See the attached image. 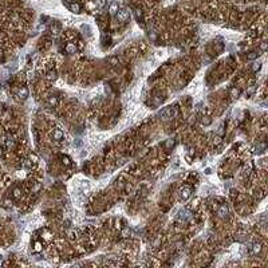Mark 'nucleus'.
<instances>
[{
  "label": "nucleus",
  "mask_w": 268,
  "mask_h": 268,
  "mask_svg": "<svg viewBox=\"0 0 268 268\" xmlns=\"http://www.w3.org/2000/svg\"><path fill=\"white\" fill-rule=\"evenodd\" d=\"M66 1H67V3H68V4H70V3H72V1H74V0H66Z\"/></svg>",
  "instance_id": "obj_34"
},
{
  "label": "nucleus",
  "mask_w": 268,
  "mask_h": 268,
  "mask_svg": "<svg viewBox=\"0 0 268 268\" xmlns=\"http://www.w3.org/2000/svg\"><path fill=\"white\" fill-rule=\"evenodd\" d=\"M109 11H110L111 15H115L118 12V4L117 3H113V4L110 5V8H109Z\"/></svg>",
  "instance_id": "obj_12"
},
{
  "label": "nucleus",
  "mask_w": 268,
  "mask_h": 268,
  "mask_svg": "<svg viewBox=\"0 0 268 268\" xmlns=\"http://www.w3.org/2000/svg\"><path fill=\"white\" fill-rule=\"evenodd\" d=\"M257 56H259V54L255 52V51H252V52H249L248 55H247V59H248V60H253V59H256Z\"/></svg>",
  "instance_id": "obj_14"
},
{
  "label": "nucleus",
  "mask_w": 268,
  "mask_h": 268,
  "mask_svg": "<svg viewBox=\"0 0 268 268\" xmlns=\"http://www.w3.org/2000/svg\"><path fill=\"white\" fill-rule=\"evenodd\" d=\"M260 251H261V245L259 244V243H256V244H253V245H252V253H255V255H256V253H259Z\"/></svg>",
  "instance_id": "obj_13"
},
{
  "label": "nucleus",
  "mask_w": 268,
  "mask_h": 268,
  "mask_svg": "<svg viewBox=\"0 0 268 268\" xmlns=\"http://www.w3.org/2000/svg\"><path fill=\"white\" fill-rule=\"evenodd\" d=\"M17 95L20 97V98H27L28 97V89L27 87H20L19 90H17Z\"/></svg>",
  "instance_id": "obj_7"
},
{
  "label": "nucleus",
  "mask_w": 268,
  "mask_h": 268,
  "mask_svg": "<svg viewBox=\"0 0 268 268\" xmlns=\"http://www.w3.org/2000/svg\"><path fill=\"white\" fill-rule=\"evenodd\" d=\"M0 89H1V84H0Z\"/></svg>",
  "instance_id": "obj_37"
},
{
  "label": "nucleus",
  "mask_w": 268,
  "mask_h": 268,
  "mask_svg": "<svg viewBox=\"0 0 268 268\" xmlns=\"http://www.w3.org/2000/svg\"><path fill=\"white\" fill-rule=\"evenodd\" d=\"M0 261H3V256H1V255H0Z\"/></svg>",
  "instance_id": "obj_35"
},
{
  "label": "nucleus",
  "mask_w": 268,
  "mask_h": 268,
  "mask_svg": "<svg viewBox=\"0 0 268 268\" xmlns=\"http://www.w3.org/2000/svg\"><path fill=\"white\" fill-rule=\"evenodd\" d=\"M109 63H110L111 66H117L118 63H119V60H118V58H110V59H109Z\"/></svg>",
  "instance_id": "obj_23"
},
{
  "label": "nucleus",
  "mask_w": 268,
  "mask_h": 268,
  "mask_svg": "<svg viewBox=\"0 0 268 268\" xmlns=\"http://www.w3.org/2000/svg\"><path fill=\"white\" fill-rule=\"evenodd\" d=\"M217 215H218V217H221V218L228 217V215H229V209H228V206L227 205H220V206H218V209H217Z\"/></svg>",
  "instance_id": "obj_3"
},
{
  "label": "nucleus",
  "mask_w": 268,
  "mask_h": 268,
  "mask_svg": "<svg viewBox=\"0 0 268 268\" xmlns=\"http://www.w3.org/2000/svg\"><path fill=\"white\" fill-rule=\"evenodd\" d=\"M5 145H7V148L12 149V148L15 146V139L12 138V137H8V138L5 139Z\"/></svg>",
  "instance_id": "obj_10"
},
{
  "label": "nucleus",
  "mask_w": 268,
  "mask_h": 268,
  "mask_svg": "<svg viewBox=\"0 0 268 268\" xmlns=\"http://www.w3.org/2000/svg\"><path fill=\"white\" fill-rule=\"evenodd\" d=\"M95 5L98 8H103L106 5V0H95Z\"/></svg>",
  "instance_id": "obj_16"
},
{
  "label": "nucleus",
  "mask_w": 268,
  "mask_h": 268,
  "mask_svg": "<svg viewBox=\"0 0 268 268\" xmlns=\"http://www.w3.org/2000/svg\"><path fill=\"white\" fill-rule=\"evenodd\" d=\"M51 30H52L54 34H58V32H59V28H58V26H54V24L51 26Z\"/></svg>",
  "instance_id": "obj_30"
},
{
  "label": "nucleus",
  "mask_w": 268,
  "mask_h": 268,
  "mask_svg": "<svg viewBox=\"0 0 268 268\" xmlns=\"http://www.w3.org/2000/svg\"><path fill=\"white\" fill-rule=\"evenodd\" d=\"M135 16H137V19H138V20L142 19V12L139 11V10H137V11H135Z\"/></svg>",
  "instance_id": "obj_29"
},
{
  "label": "nucleus",
  "mask_w": 268,
  "mask_h": 268,
  "mask_svg": "<svg viewBox=\"0 0 268 268\" xmlns=\"http://www.w3.org/2000/svg\"><path fill=\"white\" fill-rule=\"evenodd\" d=\"M255 90H256V86H253V84H251V86L248 87V90H247V95H252V94L255 93Z\"/></svg>",
  "instance_id": "obj_20"
},
{
  "label": "nucleus",
  "mask_w": 268,
  "mask_h": 268,
  "mask_svg": "<svg viewBox=\"0 0 268 268\" xmlns=\"http://www.w3.org/2000/svg\"><path fill=\"white\" fill-rule=\"evenodd\" d=\"M267 48H268V43H267V42H263V43L260 44V50L261 51H266Z\"/></svg>",
  "instance_id": "obj_27"
},
{
  "label": "nucleus",
  "mask_w": 268,
  "mask_h": 268,
  "mask_svg": "<svg viewBox=\"0 0 268 268\" xmlns=\"http://www.w3.org/2000/svg\"><path fill=\"white\" fill-rule=\"evenodd\" d=\"M115 17H117L118 22L123 23V22H126V20L130 17V12L127 11L126 8H121V10H118V12L115 14Z\"/></svg>",
  "instance_id": "obj_2"
},
{
  "label": "nucleus",
  "mask_w": 268,
  "mask_h": 268,
  "mask_svg": "<svg viewBox=\"0 0 268 268\" xmlns=\"http://www.w3.org/2000/svg\"><path fill=\"white\" fill-rule=\"evenodd\" d=\"M1 111H3V109H1V106H0V114H1Z\"/></svg>",
  "instance_id": "obj_36"
},
{
  "label": "nucleus",
  "mask_w": 268,
  "mask_h": 268,
  "mask_svg": "<svg viewBox=\"0 0 268 268\" xmlns=\"http://www.w3.org/2000/svg\"><path fill=\"white\" fill-rule=\"evenodd\" d=\"M39 188H40V185H36V186L34 188V192H38V190H39Z\"/></svg>",
  "instance_id": "obj_33"
},
{
  "label": "nucleus",
  "mask_w": 268,
  "mask_h": 268,
  "mask_svg": "<svg viewBox=\"0 0 268 268\" xmlns=\"http://www.w3.org/2000/svg\"><path fill=\"white\" fill-rule=\"evenodd\" d=\"M174 145V141H173V139H168L166 141V146L168 148H170V146H173Z\"/></svg>",
  "instance_id": "obj_31"
},
{
  "label": "nucleus",
  "mask_w": 268,
  "mask_h": 268,
  "mask_svg": "<svg viewBox=\"0 0 268 268\" xmlns=\"http://www.w3.org/2000/svg\"><path fill=\"white\" fill-rule=\"evenodd\" d=\"M68 8H70V11L74 12V14H79V12H81V5H79L78 3H75V1L70 3V4H68Z\"/></svg>",
  "instance_id": "obj_5"
},
{
  "label": "nucleus",
  "mask_w": 268,
  "mask_h": 268,
  "mask_svg": "<svg viewBox=\"0 0 268 268\" xmlns=\"http://www.w3.org/2000/svg\"><path fill=\"white\" fill-rule=\"evenodd\" d=\"M62 161H63V164H65L66 166H70V165H71V160H70L67 156H63V157H62Z\"/></svg>",
  "instance_id": "obj_22"
},
{
  "label": "nucleus",
  "mask_w": 268,
  "mask_h": 268,
  "mask_svg": "<svg viewBox=\"0 0 268 268\" xmlns=\"http://www.w3.org/2000/svg\"><path fill=\"white\" fill-rule=\"evenodd\" d=\"M190 193H192V190H190V188H184V189L181 190V199L182 200H188L190 197Z\"/></svg>",
  "instance_id": "obj_6"
},
{
  "label": "nucleus",
  "mask_w": 268,
  "mask_h": 268,
  "mask_svg": "<svg viewBox=\"0 0 268 268\" xmlns=\"http://www.w3.org/2000/svg\"><path fill=\"white\" fill-rule=\"evenodd\" d=\"M65 50H66L67 54H74L75 51H77V47H75L74 43H67L66 47H65Z\"/></svg>",
  "instance_id": "obj_8"
},
{
  "label": "nucleus",
  "mask_w": 268,
  "mask_h": 268,
  "mask_svg": "<svg viewBox=\"0 0 268 268\" xmlns=\"http://www.w3.org/2000/svg\"><path fill=\"white\" fill-rule=\"evenodd\" d=\"M24 166H26V168H31L32 166L31 160H24Z\"/></svg>",
  "instance_id": "obj_28"
},
{
  "label": "nucleus",
  "mask_w": 268,
  "mask_h": 268,
  "mask_svg": "<svg viewBox=\"0 0 268 268\" xmlns=\"http://www.w3.org/2000/svg\"><path fill=\"white\" fill-rule=\"evenodd\" d=\"M67 236H68V239H74V237H75V232L72 229H67Z\"/></svg>",
  "instance_id": "obj_25"
},
{
  "label": "nucleus",
  "mask_w": 268,
  "mask_h": 268,
  "mask_svg": "<svg viewBox=\"0 0 268 268\" xmlns=\"http://www.w3.org/2000/svg\"><path fill=\"white\" fill-rule=\"evenodd\" d=\"M239 94H240V90H239V89H234V87H233V89L231 90V95H232L233 98H237V97H239Z\"/></svg>",
  "instance_id": "obj_21"
},
{
  "label": "nucleus",
  "mask_w": 268,
  "mask_h": 268,
  "mask_svg": "<svg viewBox=\"0 0 268 268\" xmlns=\"http://www.w3.org/2000/svg\"><path fill=\"white\" fill-rule=\"evenodd\" d=\"M56 103H58L56 97H50V98H48V105L50 106H56Z\"/></svg>",
  "instance_id": "obj_15"
},
{
  "label": "nucleus",
  "mask_w": 268,
  "mask_h": 268,
  "mask_svg": "<svg viewBox=\"0 0 268 268\" xmlns=\"http://www.w3.org/2000/svg\"><path fill=\"white\" fill-rule=\"evenodd\" d=\"M30 160H31V162H38V156L36 154H30Z\"/></svg>",
  "instance_id": "obj_26"
},
{
  "label": "nucleus",
  "mask_w": 268,
  "mask_h": 268,
  "mask_svg": "<svg viewBox=\"0 0 268 268\" xmlns=\"http://www.w3.org/2000/svg\"><path fill=\"white\" fill-rule=\"evenodd\" d=\"M58 78V74L55 70H50V71L47 72V79L48 81H55V79Z\"/></svg>",
  "instance_id": "obj_9"
},
{
  "label": "nucleus",
  "mask_w": 268,
  "mask_h": 268,
  "mask_svg": "<svg viewBox=\"0 0 268 268\" xmlns=\"http://www.w3.org/2000/svg\"><path fill=\"white\" fill-rule=\"evenodd\" d=\"M52 138L55 139L56 142H60L63 139V132L60 129H54L52 132Z\"/></svg>",
  "instance_id": "obj_4"
},
{
  "label": "nucleus",
  "mask_w": 268,
  "mask_h": 268,
  "mask_svg": "<svg viewBox=\"0 0 268 268\" xmlns=\"http://www.w3.org/2000/svg\"><path fill=\"white\" fill-rule=\"evenodd\" d=\"M211 122H212V119H211L209 117H204L202 119H201V123H202V125H205V126L211 125Z\"/></svg>",
  "instance_id": "obj_19"
},
{
  "label": "nucleus",
  "mask_w": 268,
  "mask_h": 268,
  "mask_svg": "<svg viewBox=\"0 0 268 268\" xmlns=\"http://www.w3.org/2000/svg\"><path fill=\"white\" fill-rule=\"evenodd\" d=\"M174 115H176V109L172 107V106H170V107H165L160 113V117H161L162 121H169V119H172Z\"/></svg>",
  "instance_id": "obj_1"
},
{
  "label": "nucleus",
  "mask_w": 268,
  "mask_h": 268,
  "mask_svg": "<svg viewBox=\"0 0 268 268\" xmlns=\"http://www.w3.org/2000/svg\"><path fill=\"white\" fill-rule=\"evenodd\" d=\"M261 68V63H255V65H252V71H259V70Z\"/></svg>",
  "instance_id": "obj_24"
},
{
  "label": "nucleus",
  "mask_w": 268,
  "mask_h": 268,
  "mask_svg": "<svg viewBox=\"0 0 268 268\" xmlns=\"http://www.w3.org/2000/svg\"><path fill=\"white\" fill-rule=\"evenodd\" d=\"M34 251L35 252H42L43 251V244H42L40 241H36L35 244H34Z\"/></svg>",
  "instance_id": "obj_11"
},
{
  "label": "nucleus",
  "mask_w": 268,
  "mask_h": 268,
  "mask_svg": "<svg viewBox=\"0 0 268 268\" xmlns=\"http://www.w3.org/2000/svg\"><path fill=\"white\" fill-rule=\"evenodd\" d=\"M12 194H14L15 199H19V197L22 196V190H20L19 188H15V189H14V193H12Z\"/></svg>",
  "instance_id": "obj_17"
},
{
  "label": "nucleus",
  "mask_w": 268,
  "mask_h": 268,
  "mask_svg": "<svg viewBox=\"0 0 268 268\" xmlns=\"http://www.w3.org/2000/svg\"><path fill=\"white\" fill-rule=\"evenodd\" d=\"M189 215H190V213L188 211H182L181 213H180V218H181V220H185V218L189 217Z\"/></svg>",
  "instance_id": "obj_18"
},
{
  "label": "nucleus",
  "mask_w": 268,
  "mask_h": 268,
  "mask_svg": "<svg viewBox=\"0 0 268 268\" xmlns=\"http://www.w3.org/2000/svg\"><path fill=\"white\" fill-rule=\"evenodd\" d=\"M213 142H215L216 145H218L221 142V137H215V139H213Z\"/></svg>",
  "instance_id": "obj_32"
}]
</instances>
